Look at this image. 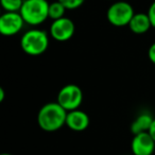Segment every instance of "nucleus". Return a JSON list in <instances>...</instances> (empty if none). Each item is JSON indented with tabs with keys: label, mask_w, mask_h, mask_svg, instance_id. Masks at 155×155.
Here are the masks:
<instances>
[{
	"label": "nucleus",
	"mask_w": 155,
	"mask_h": 155,
	"mask_svg": "<svg viewBox=\"0 0 155 155\" xmlns=\"http://www.w3.org/2000/svg\"><path fill=\"white\" fill-rule=\"evenodd\" d=\"M67 110L58 102H49L39 108L37 113V124L43 131L52 133L66 125Z\"/></svg>",
	"instance_id": "nucleus-1"
},
{
	"label": "nucleus",
	"mask_w": 155,
	"mask_h": 155,
	"mask_svg": "<svg viewBox=\"0 0 155 155\" xmlns=\"http://www.w3.org/2000/svg\"><path fill=\"white\" fill-rule=\"evenodd\" d=\"M20 47L26 54L38 56L45 53L49 47V35L41 29H31L25 32L20 38Z\"/></svg>",
	"instance_id": "nucleus-2"
},
{
	"label": "nucleus",
	"mask_w": 155,
	"mask_h": 155,
	"mask_svg": "<svg viewBox=\"0 0 155 155\" xmlns=\"http://www.w3.org/2000/svg\"><path fill=\"white\" fill-rule=\"evenodd\" d=\"M49 5L47 0H25L19 13L27 25L37 27L49 18Z\"/></svg>",
	"instance_id": "nucleus-3"
},
{
	"label": "nucleus",
	"mask_w": 155,
	"mask_h": 155,
	"mask_svg": "<svg viewBox=\"0 0 155 155\" xmlns=\"http://www.w3.org/2000/svg\"><path fill=\"white\" fill-rule=\"evenodd\" d=\"M135 15L133 7L127 1H116L108 7L106 11L107 21L117 28L129 26L130 21Z\"/></svg>",
	"instance_id": "nucleus-4"
},
{
	"label": "nucleus",
	"mask_w": 155,
	"mask_h": 155,
	"mask_svg": "<svg viewBox=\"0 0 155 155\" xmlns=\"http://www.w3.org/2000/svg\"><path fill=\"white\" fill-rule=\"evenodd\" d=\"M56 102L67 112L79 110L83 102V91L77 84H66L60 89Z\"/></svg>",
	"instance_id": "nucleus-5"
},
{
	"label": "nucleus",
	"mask_w": 155,
	"mask_h": 155,
	"mask_svg": "<svg viewBox=\"0 0 155 155\" xmlns=\"http://www.w3.org/2000/svg\"><path fill=\"white\" fill-rule=\"evenodd\" d=\"M26 24L19 12H5L0 16V33L3 36L18 34Z\"/></svg>",
	"instance_id": "nucleus-6"
},
{
	"label": "nucleus",
	"mask_w": 155,
	"mask_h": 155,
	"mask_svg": "<svg viewBox=\"0 0 155 155\" xmlns=\"http://www.w3.org/2000/svg\"><path fill=\"white\" fill-rule=\"evenodd\" d=\"M75 32L74 22L70 18L63 17L53 20L50 26V35L54 41H67L73 36Z\"/></svg>",
	"instance_id": "nucleus-7"
},
{
	"label": "nucleus",
	"mask_w": 155,
	"mask_h": 155,
	"mask_svg": "<svg viewBox=\"0 0 155 155\" xmlns=\"http://www.w3.org/2000/svg\"><path fill=\"white\" fill-rule=\"evenodd\" d=\"M131 152L133 155H153L155 152V141L149 132L133 136L131 141Z\"/></svg>",
	"instance_id": "nucleus-8"
},
{
	"label": "nucleus",
	"mask_w": 155,
	"mask_h": 155,
	"mask_svg": "<svg viewBox=\"0 0 155 155\" xmlns=\"http://www.w3.org/2000/svg\"><path fill=\"white\" fill-rule=\"evenodd\" d=\"M89 116L84 110H74L67 113L66 127L73 132H83L89 127Z\"/></svg>",
	"instance_id": "nucleus-9"
},
{
	"label": "nucleus",
	"mask_w": 155,
	"mask_h": 155,
	"mask_svg": "<svg viewBox=\"0 0 155 155\" xmlns=\"http://www.w3.org/2000/svg\"><path fill=\"white\" fill-rule=\"evenodd\" d=\"M129 28L134 34L140 35L148 32L152 28V24L147 13H135L130 21Z\"/></svg>",
	"instance_id": "nucleus-10"
},
{
	"label": "nucleus",
	"mask_w": 155,
	"mask_h": 155,
	"mask_svg": "<svg viewBox=\"0 0 155 155\" xmlns=\"http://www.w3.org/2000/svg\"><path fill=\"white\" fill-rule=\"evenodd\" d=\"M154 120V117L149 112H141L136 116L131 124V132L133 135H137L140 133H146L149 132L152 122Z\"/></svg>",
	"instance_id": "nucleus-11"
},
{
	"label": "nucleus",
	"mask_w": 155,
	"mask_h": 155,
	"mask_svg": "<svg viewBox=\"0 0 155 155\" xmlns=\"http://www.w3.org/2000/svg\"><path fill=\"white\" fill-rule=\"evenodd\" d=\"M66 11L67 9L60 1H54L49 5V18H51L52 20L61 19V18L65 17Z\"/></svg>",
	"instance_id": "nucleus-12"
},
{
	"label": "nucleus",
	"mask_w": 155,
	"mask_h": 155,
	"mask_svg": "<svg viewBox=\"0 0 155 155\" xmlns=\"http://www.w3.org/2000/svg\"><path fill=\"white\" fill-rule=\"evenodd\" d=\"M25 0H0L5 12H20Z\"/></svg>",
	"instance_id": "nucleus-13"
},
{
	"label": "nucleus",
	"mask_w": 155,
	"mask_h": 155,
	"mask_svg": "<svg viewBox=\"0 0 155 155\" xmlns=\"http://www.w3.org/2000/svg\"><path fill=\"white\" fill-rule=\"evenodd\" d=\"M58 1H60L68 11L79 9L85 2V0H58Z\"/></svg>",
	"instance_id": "nucleus-14"
},
{
	"label": "nucleus",
	"mask_w": 155,
	"mask_h": 155,
	"mask_svg": "<svg viewBox=\"0 0 155 155\" xmlns=\"http://www.w3.org/2000/svg\"><path fill=\"white\" fill-rule=\"evenodd\" d=\"M147 14H148L149 18H150L152 27L155 28V0L151 3L150 7H149V10H148V12H147Z\"/></svg>",
	"instance_id": "nucleus-15"
},
{
	"label": "nucleus",
	"mask_w": 155,
	"mask_h": 155,
	"mask_svg": "<svg viewBox=\"0 0 155 155\" xmlns=\"http://www.w3.org/2000/svg\"><path fill=\"white\" fill-rule=\"evenodd\" d=\"M148 58H149V60H150V62L155 65V43H153L152 45L149 47Z\"/></svg>",
	"instance_id": "nucleus-16"
},
{
	"label": "nucleus",
	"mask_w": 155,
	"mask_h": 155,
	"mask_svg": "<svg viewBox=\"0 0 155 155\" xmlns=\"http://www.w3.org/2000/svg\"><path fill=\"white\" fill-rule=\"evenodd\" d=\"M149 134H150L151 137H152L155 141V117H154V120H153V122H152V125H151L150 130H149Z\"/></svg>",
	"instance_id": "nucleus-17"
},
{
	"label": "nucleus",
	"mask_w": 155,
	"mask_h": 155,
	"mask_svg": "<svg viewBox=\"0 0 155 155\" xmlns=\"http://www.w3.org/2000/svg\"><path fill=\"white\" fill-rule=\"evenodd\" d=\"M5 91L2 87H0V102L5 101Z\"/></svg>",
	"instance_id": "nucleus-18"
},
{
	"label": "nucleus",
	"mask_w": 155,
	"mask_h": 155,
	"mask_svg": "<svg viewBox=\"0 0 155 155\" xmlns=\"http://www.w3.org/2000/svg\"><path fill=\"white\" fill-rule=\"evenodd\" d=\"M1 155H13V154H11V153H2Z\"/></svg>",
	"instance_id": "nucleus-19"
}]
</instances>
